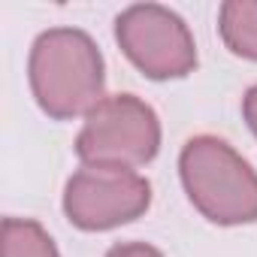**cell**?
<instances>
[{"mask_svg": "<svg viewBox=\"0 0 257 257\" xmlns=\"http://www.w3.org/2000/svg\"><path fill=\"white\" fill-rule=\"evenodd\" d=\"M28 79L40 109L58 121L85 118L106 97L103 55L91 34L79 28L43 31L31 46Z\"/></svg>", "mask_w": 257, "mask_h": 257, "instance_id": "1", "label": "cell"}, {"mask_svg": "<svg viewBox=\"0 0 257 257\" xmlns=\"http://www.w3.org/2000/svg\"><path fill=\"white\" fill-rule=\"evenodd\" d=\"M179 176L191 206L218 227L257 221V173L218 137H194L179 155Z\"/></svg>", "mask_w": 257, "mask_h": 257, "instance_id": "2", "label": "cell"}, {"mask_svg": "<svg viewBox=\"0 0 257 257\" xmlns=\"http://www.w3.org/2000/svg\"><path fill=\"white\" fill-rule=\"evenodd\" d=\"M161 152L158 112L137 94H109L82 121L76 155L82 167L140 170Z\"/></svg>", "mask_w": 257, "mask_h": 257, "instance_id": "3", "label": "cell"}, {"mask_svg": "<svg viewBox=\"0 0 257 257\" xmlns=\"http://www.w3.org/2000/svg\"><path fill=\"white\" fill-rule=\"evenodd\" d=\"M115 40L143 76L155 82L185 79L197 67V43L179 13L161 4L127 7L115 19Z\"/></svg>", "mask_w": 257, "mask_h": 257, "instance_id": "4", "label": "cell"}, {"mask_svg": "<svg viewBox=\"0 0 257 257\" xmlns=\"http://www.w3.org/2000/svg\"><path fill=\"white\" fill-rule=\"evenodd\" d=\"M152 206V182L134 170L82 167L67 179L64 215L88 233L115 230L143 218Z\"/></svg>", "mask_w": 257, "mask_h": 257, "instance_id": "5", "label": "cell"}, {"mask_svg": "<svg viewBox=\"0 0 257 257\" xmlns=\"http://www.w3.org/2000/svg\"><path fill=\"white\" fill-rule=\"evenodd\" d=\"M224 46L245 61H257V0H227L218 10Z\"/></svg>", "mask_w": 257, "mask_h": 257, "instance_id": "6", "label": "cell"}, {"mask_svg": "<svg viewBox=\"0 0 257 257\" xmlns=\"http://www.w3.org/2000/svg\"><path fill=\"white\" fill-rule=\"evenodd\" d=\"M4 257H61L55 239L31 218L4 221Z\"/></svg>", "mask_w": 257, "mask_h": 257, "instance_id": "7", "label": "cell"}, {"mask_svg": "<svg viewBox=\"0 0 257 257\" xmlns=\"http://www.w3.org/2000/svg\"><path fill=\"white\" fill-rule=\"evenodd\" d=\"M106 257H164V251L149 242H118L106 251Z\"/></svg>", "mask_w": 257, "mask_h": 257, "instance_id": "8", "label": "cell"}, {"mask_svg": "<svg viewBox=\"0 0 257 257\" xmlns=\"http://www.w3.org/2000/svg\"><path fill=\"white\" fill-rule=\"evenodd\" d=\"M242 115H245V121L251 127V134L257 137V85H251L245 91V97H242Z\"/></svg>", "mask_w": 257, "mask_h": 257, "instance_id": "9", "label": "cell"}]
</instances>
